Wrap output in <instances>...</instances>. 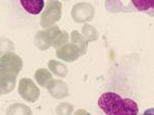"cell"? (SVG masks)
I'll list each match as a JSON object with an SVG mask.
<instances>
[{
    "label": "cell",
    "instance_id": "15",
    "mask_svg": "<svg viewBox=\"0 0 154 115\" xmlns=\"http://www.w3.org/2000/svg\"><path fill=\"white\" fill-rule=\"evenodd\" d=\"M8 114H31V110L29 107L23 104H14L8 107Z\"/></svg>",
    "mask_w": 154,
    "mask_h": 115
},
{
    "label": "cell",
    "instance_id": "3",
    "mask_svg": "<svg viewBox=\"0 0 154 115\" xmlns=\"http://www.w3.org/2000/svg\"><path fill=\"white\" fill-rule=\"evenodd\" d=\"M41 17V26L48 28L55 25L62 16V4L58 0H50L46 8L42 9Z\"/></svg>",
    "mask_w": 154,
    "mask_h": 115
},
{
    "label": "cell",
    "instance_id": "7",
    "mask_svg": "<svg viewBox=\"0 0 154 115\" xmlns=\"http://www.w3.org/2000/svg\"><path fill=\"white\" fill-rule=\"evenodd\" d=\"M56 56L61 60H64L66 62H72L80 58L81 54L73 43H66L59 48L56 49Z\"/></svg>",
    "mask_w": 154,
    "mask_h": 115
},
{
    "label": "cell",
    "instance_id": "19",
    "mask_svg": "<svg viewBox=\"0 0 154 115\" xmlns=\"http://www.w3.org/2000/svg\"><path fill=\"white\" fill-rule=\"evenodd\" d=\"M80 113H86V112H85V111H81V110H80V111L77 112V114H80Z\"/></svg>",
    "mask_w": 154,
    "mask_h": 115
},
{
    "label": "cell",
    "instance_id": "16",
    "mask_svg": "<svg viewBox=\"0 0 154 115\" xmlns=\"http://www.w3.org/2000/svg\"><path fill=\"white\" fill-rule=\"evenodd\" d=\"M15 50V45L11 40L6 37H0V56Z\"/></svg>",
    "mask_w": 154,
    "mask_h": 115
},
{
    "label": "cell",
    "instance_id": "1",
    "mask_svg": "<svg viewBox=\"0 0 154 115\" xmlns=\"http://www.w3.org/2000/svg\"><path fill=\"white\" fill-rule=\"evenodd\" d=\"M98 106L108 115H137L139 106L134 100L113 91L105 92L98 99Z\"/></svg>",
    "mask_w": 154,
    "mask_h": 115
},
{
    "label": "cell",
    "instance_id": "6",
    "mask_svg": "<svg viewBox=\"0 0 154 115\" xmlns=\"http://www.w3.org/2000/svg\"><path fill=\"white\" fill-rule=\"evenodd\" d=\"M19 94L23 97V100L30 103H34L38 100L41 91L38 87L35 85L31 79L29 78H22L19 82Z\"/></svg>",
    "mask_w": 154,
    "mask_h": 115
},
{
    "label": "cell",
    "instance_id": "18",
    "mask_svg": "<svg viewBox=\"0 0 154 115\" xmlns=\"http://www.w3.org/2000/svg\"><path fill=\"white\" fill-rule=\"evenodd\" d=\"M73 107L69 103H61L56 108V113L57 114H72V113Z\"/></svg>",
    "mask_w": 154,
    "mask_h": 115
},
{
    "label": "cell",
    "instance_id": "9",
    "mask_svg": "<svg viewBox=\"0 0 154 115\" xmlns=\"http://www.w3.org/2000/svg\"><path fill=\"white\" fill-rule=\"evenodd\" d=\"M22 8L31 15H38L45 8L44 0H20Z\"/></svg>",
    "mask_w": 154,
    "mask_h": 115
},
{
    "label": "cell",
    "instance_id": "17",
    "mask_svg": "<svg viewBox=\"0 0 154 115\" xmlns=\"http://www.w3.org/2000/svg\"><path fill=\"white\" fill-rule=\"evenodd\" d=\"M68 40H69V35H68V33L66 32L65 30H61L60 32L58 33V35L56 37L55 40H54L52 46L55 48V49H57V48L62 46V45L68 43Z\"/></svg>",
    "mask_w": 154,
    "mask_h": 115
},
{
    "label": "cell",
    "instance_id": "10",
    "mask_svg": "<svg viewBox=\"0 0 154 115\" xmlns=\"http://www.w3.org/2000/svg\"><path fill=\"white\" fill-rule=\"evenodd\" d=\"M131 5L136 11L153 16L154 0H131Z\"/></svg>",
    "mask_w": 154,
    "mask_h": 115
},
{
    "label": "cell",
    "instance_id": "2",
    "mask_svg": "<svg viewBox=\"0 0 154 115\" xmlns=\"http://www.w3.org/2000/svg\"><path fill=\"white\" fill-rule=\"evenodd\" d=\"M23 68V61L18 54L11 52L0 56V81L2 78H17Z\"/></svg>",
    "mask_w": 154,
    "mask_h": 115
},
{
    "label": "cell",
    "instance_id": "4",
    "mask_svg": "<svg viewBox=\"0 0 154 115\" xmlns=\"http://www.w3.org/2000/svg\"><path fill=\"white\" fill-rule=\"evenodd\" d=\"M60 28L57 25H53L51 27L46 28L45 30L38 31L34 37V44L37 49L42 51H46L50 47H52L54 40L60 32Z\"/></svg>",
    "mask_w": 154,
    "mask_h": 115
},
{
    "label": "cell",
    "instance_id": "13",
    "mask_svg": "<svg viewBox=\"0 0 154 115\" xmlns=\"http://www.w3.org/2000/svg\"><path fill=\"white\" fill-rule=\"evenodd\" d=\"M34 79L39 84V86L46 87L47 84L50 82V80L53 79V75L47 69H38L34 74Z\"/></svg>",
    "mask_w": 154,
    "mask_h": 115
},
{
    "label": "cell",
    "instance_id": "14",
    "mask_svg": "<svg viewBox=\"0 0 154 115\" xmlns=\"http://www.w3.org/2000/svg\"><path fill=\"white\" fill-rule=\"evenodd\" d=\"M82 35L87 42H94L98 38V32L96 28L92 25H84L82 27Z\"/></svg>",
    "mask_w": 154,
    "mask_h": 115
},
{
    "label": "cell",
    "instance_id": "12",
    "mask_svg": "<svg viewBox=\"0 0 154 115\" xmlns=\"http://www.w3.org/2000/svg\"><path fill=\"white\" fill-rule=\"evenodd\" d=\"M70 38H72V42L78 47L81 56L86 54L87 50H88V42L85 40V37L78 30H73L72 32V35H70Z\"/></svg>",
    "mask_w": 154,
    "mask_h": 115
},
{
    "label": "cell",
    "instance_id": "5",
    "mask_svg": "<svg viewBox=\"0 0 154 115\" xmlns=\"http://www.w3.org/2000/svg\"><path fill=\"white\" fill-rule=\"evenodd\" d=\"M95 9L89 2H79L72 8V20L77 23H87L93 19Z\"/></svg>",
    "mask_w": 154,
    "mask_h": 115
},
{
    "label": "cell",
    "instance_id": "11",
    "mask_svg": "<svg viewBox=\"0 0 154 115\" xmlns=\"http://www.w3.org/2000/svg\"><path fill=\"white\" fill-rule=\"evenodd\" d=\"M48 66H49V69L53 75H56L60 78H65L68 74V68L65 65L64 63L60 61H57V60H52L49 61L48 63Z\"/></svg>",
    "mask_w": 154,
    "mask_h": 115
},
{
    "label": "cell",
    "instance_id": "20",
    "mask_svg": "<svg viewBox=\"0 0 154 115\" xmlns=\"http://www.w3.org/2000/svg\"><path fill=\"white\" fill-rule=\"evenodd\" d=\"M66 1H67V0H66Z\"/></svg>",
    "mask_w": 154,
    "mask_h": 115
},
{
    "label": "cell",
    "instance_id": "8",
    "mask_svg": "<svg viewBox=\"0 0 154 115\" xmlns=\"http://www.w3.org/2000/svg\"><path fill=\"white\" fill-rule=\"evenodd\" d=\"M46 88L48 89L49 93L52 97L58 100L64 99V97H68V94H69L67 85L62 80L52 79V80H50L48 84H47Z\"/></svg>",
    "mask_w": 154,
    "mask_h": 115
}]
</instances>
